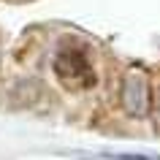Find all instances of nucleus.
<instances>
[{"label": "nucleus", "mask_w": 160, "mask_h": 160, "mask_svg": "<svg viewBox=\"0 0 160 160\" xmlns=\"http://www.w3.org/2000/svg\"><path fill=\"white\" fill-rule=\"evenodd\" d=\"M57 155L73 160H160V152H138V149H60Z\"/></svg>", "instance_id": "7ed1b4c3"}, {"label": "nucleus", "mask_w": 160, "mask_h": 160, "mask_svg": "<svg viewBox=\"0 0 160 160\" xmlns=\"http://www.w3.org/2000/svg\"><path fill=\"white\" fill-rule=\"evenodd\" d=\"M119 98H122V109L136 119H144L152 109V90H149V79L141 73V71H128L125 79H122V90H119Z\"/></svg>", "instance_id": "f257e3e1"}, {"label": "nucleus", "mask_w": 160, "mask_h": 160, "mask_svg": "<svg viewBox=\"0 0 160 160\" xmlns=\"http://www.w3.org/2000/svg\"><path fill=\"white\" fill-rule=\"evenodd\" d=\"M54 71L62 82H82V84H92V68L84 52L76 49H62L54 57Z\"/></svg>", "instance_id": "f03ea898"}]
</instances>
